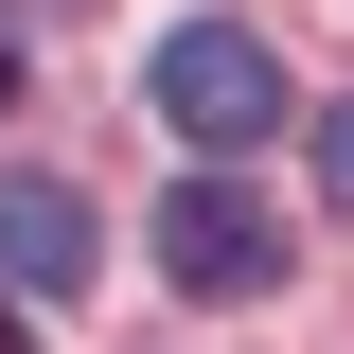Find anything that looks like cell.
Masks as SVG:
<instances>
[{
    "instance_id": "6da1fadb",
    "label": "cell",
    "mask_w": 354,
    "mask_h": 354,
    "mask_svg": "<svg viewBox=\"0 0 354 354\" xmlns=\"http://www.w3.org/2000/svg\"><path fill=\"white\" fill-rule=\"evenodd\" d=\"M142 88H160V124L195 142V160H248V142L283 124V106H301V88H283V53H266L248 18H177V36H160V71H142Z\"/></svg>"
},
{
    "instance_id": "7a4b0ae2",
    "label": "cell",
    "mask_w": 354,
    "mask_h": 354,
    "mask_svg": "<svg viewBox=\"0 0 354 354\" xmlns=\"http://www.w3.org/2000/svg\"><path fill=\"white\" fill-rule=\"evenodd\" d=\"M160 283H177V301H266V283H283V230H266L248 177L195 160V177L160 195Z\"/></svg>"
},
{
    "instance_id": "3957f363",
    "label": "cell",
    "mask_w": 354,
    "mask_h": 354,
    "mask_svg": "<svg viewBox=\"0 0 354 354\" xmlns=\"http://www.w3.org/2000/svg\"><path fill=\"white\" fill-rule=\"evenodd\" d=\"M0 283L18 301H71L88 283V195L71 177H0Z\"/></svg>"
},
{
    "instance_id": "277c9868",
    "label": "cell",
    "mask_w": 354,
    "mask_h": 354,
    "mask_svg": "<svg viewBox=\"0 0 354 354\" xmlns=\"http://www.w3.org/2000/svg\"><path fill=\"white\" fill-rule=\"evenodd\" d=\"M319 195L354 213V106H319Z\"/></svg>"
},
{
    "instance_id": "5b68a950",
    "label": "cell",
    "mask_w": 354,
    "mask_h": 354,
    "mask_svg": "<svg viewBox=\"0 0 354 354\" xmlns=\"http://www.w3.org/2000/svg\"><path fill=\"white\" fill-rule=\"evenodd\" d=\"M0 106H18V18H0Z\"/></svg>"
},
{
    "instance_id": "8992f818",
    "label": "cell",
    "mask_w": 354,
    "mask_h": 354,
    "mask_svg": "<svg viewBox=\"0 0 354 354\" xmlns=\"http://www.w3.org/2000/svg\"><path fill=\"white\" fill-rule=\"evenodd\" d=\"M0 354H36V337H18V319H0Z\"/></svg>"
}]
</instances>
